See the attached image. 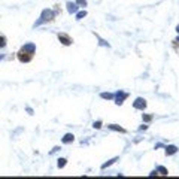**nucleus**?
Returning <instances> with one entry per match:
<instances>
[{"label":"nucleus","mask_w":179,"mask_h":179,"mask_svg":"<svg viewBox=\"0 0 179 179\" xmlns=\"http://www.w3.org/2000/svg\"><path fill=\"white\" fill-rule=\"evenodd\" d=\"M76 5H81V6H87V2H85V0H76Z\"/></svg>","instance_id":"dca6fc26"},{"label":"nucleus","mask_w":179,"mask_h":179,"mask_svg":"<svg viewBox=\"0 0 179 179\" xmlns=\"http://www.w3.org/2000/svg\"><path fill=\"white\" fill-rule=\"evenodd\" d=\"M118 160V157H115V158H112V160H109V161H108V163H104L103 166H102V169H106V167H109L110 164H114V163H115V161H117Z\"/></svg>","instance_id":"1a4fd4ad"},{"label":"nucleus","mask_w":179,"mask_h":179,"mask_svg":"<svg viewBox=\"0 0 179 179\" xmlns=\"http://www.w3.org/2000/svg\"><path fill=\"white\" fill-rule=\"evenodd\" d=\"M73 140H75V136L70 134V133H67V134L63 138V143H70V142H73Z\"/></svg>","instance_id":"0eeeda50"},{"label":"nucleus","mask_w":179,"mask_h":179,"mask_svg":"<svg viewBox=\"0 0 179 179\" xmlns=\"http://www.w3.org/2000/svg\"><path fill=\"white\" fill-rule=\"evenodd\" d=\"M5 46H6V39L2 36V37H0V48H5Z\"/></svg>","instance_id":"4468645a"},{"label":"nucleus","mask_w":179,"mask_h":179,"mask_svg":"<svg viewBox=\"0 0 179 179\" xmlns=\"http://www.w3.org/2000/svg\"><path fill=\"white\" fill-rule=\"evenodd\" d=\"M84 17H87V12H85V11H81V12L76 14V20H82Z\"/></svg>","instance_id":"f8f14e48"},{"label":"nucleus","mask_w":179,"mask_h":179,"mask_svg":"<svg viewBox=\"0 0 179 179\" xmlns=\"http://www.w3.org/2000/svg\"><path fill=\"white\" fill-rule=\"evenodd\" d=\"M22 51H28L30 54H33L36 51V46L33 45V43H27V45H24V48H22Z\"/></svg>","instance_id":"423d86ee"},{"label":"nucleus","mask_w":179,"mask_h":179,"mask_svg":"<svg viewBox=\"0 0 179 179\" xmlns=\"http://www.w3.org/2000/svg\"><path fill=\"white\" fill-rule=\"evenodd\" d=\"M100 97H102V99H106V100H110V99H114V94H110V93H102Z\"/></svg>","instance_id":"9d476101"},{"label":"nucleus","mask_w":179,"mask_h":179,"mask_svg":"<svg viewBox=\"0 0 179 179\" xmlns=\"http://www.w3.org/2000/svg\"><path fill=\"white\" fill-rule=\"evenodd\" d=\"M67 12H69V14H76V12H78V5L69 2V3H67Z\"/></svg>","instance_id":"20e7f679"},{"label":"nucleus","mask_w":179,"mask_h":179,"mask_svg":"<svg viewBox=\"0 0 179 179\" xmlns=\"http://www.w3.org/2000/svg\"><path fill=\"white\" fill-rule=\"evenodd\" d=\"M93 127H94V128H100V127H102V123H100V121H97V123H94Z\"/></svg>","instance_id":"f3484780"},{"label":"nucleus","mask_w":179,"mask_h":179,"mask_svg":"<svg viewBox=\"0 0 179 179\" xmlns=\"http://www.w3.org/2000/svg\"><path fill=\"white\" fill-rule=\"evenodd\" d=\"M151 115H145V117H143V119H145V121H151Z\"/></svg>","instance_id":"a211bd4d"},{"label":"nucleus","mask_w":179,"mask_h":179,"mask_svg":"<svg viewBox=\"0 0 179 179\" xmlns=\"http://www.w3.org/2000/svg\"><path fill=\"white\" fill-rule=\"evenodd\" d=\"M176 152H178V148H176L175 145L166 146V154H167V155H173V154H176Z\"/></svg>","instance_id":"39448f33"},{"label":"nucleus","mask_w":179,"mask_h":179,"mask_svg":"<svg viewBox=\"0 0 179 179\" xmlns=\"http://www.w3.org/2000/svg\"><path fill=\"white\" fill-rule=\"evenodd\" d=\"M133 106H134V109H140V110H143L145 108H146V102H145V99H136V102L133 103Z\"/></svg>","instance_id":"7ed1b4c3"},{"label":"nucleus","mask_w":179,"mask_h":179,"mask_svg":"<svg viewBox=\"0 0 179 179\" xmlns=\"http://www.w3.org/2000/svg\"><path fill=\"white\" fill-rule=\"evenodd\" d=\"M109 128H112V130H117V131H121V133H125L124 128H121V127H118V125H115V124L109 125Z\"/></svg>","instance_id":"9b49d317"},{"label":"nucleus","mask_w":179,"mask_h":179,"mask_svg":"<svg viewBox=\"0 0 179 179\" xmlns=\"http://www.w3.org/2000/svg\"><path fill=\"white\" fill-rule=\"evenodd\" d=\"M157 172H160L161 175H167V169H166V167H161V166H160V167H157Z\"/></svg>","instance_id":"ddd939ff"},{"label":"nucleus","mask_w":179,"mask_h":179,"mask_svg":"<svg viewBox=\"0 0 179 179\" xmlns=\"http://www.w3.org/2000/svg\"><path fill=\"white\" fill-rule=\"evenodd\" d=\"M176 31H178V33H179V24H178V26H176Z\"/></svg>","instance_id":"6ab92c4d"},{"label":"nucleus","mask_w":179,"mask_h":179,"mask_svg":"<svg viewBox=\"0 0 179 179\" xmlns=\"http://www.w3.org/2000/svg\"><path fill=\"white\" fill-rule=\"evenodd\" d=\"M2 58H3V55H0V60H2Z\"/></svg>","instance_id":"aec40b11"},{"label":"nucleus","mask_w":179,"mask_h":179,"mask_svg":"<svg viewBox=\"0 0 179 179\" xmlns=\"http://www.w3.org/2000/svg\"><path fill=\"white\" fill-rule=\"evenodd\" d=\"M127 97H128L127 93H124V91H118L117 94H115V103H117V104H123Z\"/></svg>","instance_id":"f03ea898"},{"label":"nucleus","mask_w":179,"mask_h":179,"mask_svg":"<svg viewBox=\"0 0 179 179\" xmlns=\"http://www.w3.org/2000/svg\"><path fill=\"white\" fill-rule=\"evenodd\" d=\"M52 17H54V12H52L51 9H43V11H42L41 18H39V20L36 21L35 27H36V26H41V24H43V22H46V21H51V20H52Z\"/></svg>","instance_id":"f257e3e1"},{"label":"nucleus","mask_w":179,"mask_h":179,"mask_svg":"<svg viewBox=\"0 0 179 179\" xmlns=\"http://www.w3.org/2000/svg\"><path fill=\"white\" fill-rule=\"evenodd\" d=\"M58 37H60V41H61L63 43H64V45H70V43H72V41H70V39H69V37H67V36L60 35V36H58Z\"/></svg>","instance_id":"6e6552de"},{"label":"nucleus","mask_w":179,"mask_h":179,"mask_svg":"<svg viewBox=\"0 0 179 179\" xmlns=\"http://www.w3.org/2000/svg\"><path fill=\"white\" fill-rule=\"evenodd\" d=\"M64 166H66V160H64V158H60V160H58V167H60V169H63Z\"/></svg>","instance_id":"2eb2a0df"}]
</instances>
